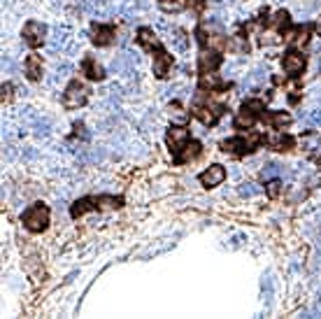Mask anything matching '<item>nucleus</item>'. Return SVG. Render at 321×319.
<instances>
[{
	"instance_id": "nucleus-1",
	"label": "nucleus",
	"mask_w": 321,
	"mask_h": 319,
	"mask_svg": "<svg viewBox=\"0 0 321 319\" xmlns=\"http://www.w3.org/2000/svg\"><path fill=\"white\" fill-rule=\"evenodd\" d=\"M223 110H226V107H223L221 103L207 100V98H203V96H198V98H196V103H193V114H196V117H198L205 126H214V124L221 119Z\"/></svg>"
},
{
	"instance_id": "nucleus-2",
	"label": "nucleus",
	"mask_w": 321,
	"mask_h": 319,
	"mask_svg": "<svg viewBox=\"0 0 321 319\" xmlns=\"http://www.w3.org/2000/svg\"><path fill=\"white\" fill-rule=\"evenodd\" d=\"M21 221L28 231L40 233V231H45L47 224H49V207H47L45 203H35V205H31L26 212H23Z\"/></svg>"
},
{
	"instance_id": "nucleus-3",
	"label": "nucleus",
	"mask_w": 321,
	"mask_h": 319,
	"mask_svg": "<svg viewBox=\"0 0 321 319\" xmlns=\"http://www.w3.org/2000/svg\"><path fill=\"white\" fill-rule=\"evenodd\" d=\"M263 110H266V103H263V100H247L245 105L240 107V112H237V117H235V126L237 128H249V126L256 122L259 112H263Z\"/></svg>"
},
{
	"instance_id": "nucleus-4",
	"label": "nucleus",
	"mask_w": 321,
	"mask_h": 319,
	"mask_svg": "<svg viewBox=\"0 0 321 319\" xmlns=\"http://www.w3.org/2000/svg\"><path fill=\"white\" fill-rule=\"evenodd\" d=\"M259 142H261V135L252 133L249 137L240 135V137H233V140H226V142H221V149L230 154H247V152H252Z\"/></svg>"
},
{
	"instance_id": "nucleus-5",
	"label": "nucleus",
	"mask_w": 321,
	"mask_h": 319,
	"mask_svg": "<svg viewBox=\"0 0 321 319\" xmlns=\"http://www.w3.org/2000/svg\"><path fill=\"white\" fill-rule=\"evenodd\" d=\"M86 98H89V91H86L84 84L72 82L68 89H65V93H63V105L68 107V110H77V107L84 105Z\"/></svg>"
},
{
	"instance_id": "nucleus-6",
	"label": "nucleus",
	"mask_w": 321,
	"mask_h": 319,
	"mask_svg": "<svg viewBox=\"0 0 321 319\" xmlns=\"http://www.w3.org/2000/svg\"><path fill=\"white\" fill-rule=\"evenodd\" d=\"M47 35V26L40 21H28L23 26V42L28 47H40Z\"/></svg>"
},
{
	"instance_id": "nucleus-7",
	"label": "nucleus",
	"mask_w": 321,
	"mask_h": 319,
	"mask_svg": "<svg viewBox=\"0 0 321 319\" xmlns=\"http://www.w3.org/2000/svg\"><path fill=\"white\" fill-rule=\"evenodd\" d=\"M200 184L203 187H207V189H212V187H219V184L226 180V168L219 166V163H214V166H210L205 170V173H200Z\"/></svg>"
},
{
	"instance_id": "nucleus-8",
	"label": "nucleus",
	"mask_w": 321,
	"mask_h": 319,
	"mask_svg": "<svg viewBox=\"0 0 321 319\" xmlns=\"http://www.w3.org/2000/svg\"><path fill=\"white\" fill-rule=\"evenodd\" d=\"M189 142V128L186 126H170L168 128V147L175 154L184 149V144Z\"/></svg>"
},
{
	"instance_id": "nucleus-9",
	"label": "nucleus",
	"mask_w": 321,
	"mask_h": 319,
	"mask_svg": "<svg viewBox=\"0 0 321 319\" xmlns=\"http://www.w3.org/2000/svg\"><path fill=\"white\" fill-rule=\"evenodd\" d=\"M282 65H284V72H286V75H303V70H305L307 61H305V56H303V54L289 52L286 56H284Z\"/></svg>"
},
{
	"instance_id": "nucleus-10",
	"label": "nucleus",
	"mask_w": 321,
	"mask_h": 319,
	"mask_svg": "<svg viewBox=\"0 0 321 319\" xmlns=\"http://www.w3.org/2000/svg\"><path fill=\"white\" fill-rule=\"evenodd\" d=\"M93 45H98V47H107V45H112V40L116 38V31H114V26H103V23H93Z\"/></svg>"
},
{
	"instance_id": "nucleus-11",
	"label": "nucleus",
	"mask_w": 321,
	"mask_h": 319,
	"mask_svg": "<svg viewBox=\"0 0 321 319\" xmlns=\"http://www.w3.org/2000/svg\"><path fill=\"white\" fill-rule=\"evenodd\" d=\"M170 68H172V56L163 49H156V56H154V75L159 79H165L170 75Z\"/></svg>"
},
{
	"instance_id": "nucleus-12",
	"label": "nucleus",
	"mask_w": 321,
	"mask_h": 319,
	"mask_svg": "<svg viewBox=\"0 0 321 319\" xmlns=\"http://www.w3.org/2000/svg\"><path fill=\"white\" fill-rule=\"evenodd\" d=\"M284 40H286L291 47H303L307 40H310V26H296V28H291V31L284 35Z\"/></svg>"
},
{
	"instance_id": "nucleus-13",
	"label": "nucleus",
	"mask_w": 321,
	"mask_h": 319,
	"mask_svg": "<svg viewBox=\"0 0 321 319\" xmlns=\"http://www.w3.org/2000/svg\"><path fill=\"white\" fill-rule=\"evenodd\" d=\"M219 63H221V59H219V56H216L214 52H203L198 56L200 75H205V72H214V70L219 68Z\"/></svg>"
},
{
	"instance_id": "nucleus-14",
	"label": "nucleus",
	"mask_w": 321,
	"mask_h": 319,
	"mask_svg": "<svg viewBox=\"0 0 321 319\" xmlns=\"http://www.w3.org/2000/svg\"><path fill=\"white\" fill-rule=\"evenodd\" d=\"M198 154H200V142L198 140H191V142L184 144V152H179L175 156V163H186V161L196 159Z\"/></svg>"
},
{
	"instance_id": "nucleus-15",
	"label": "nucleus",
	"mask_w": 321,
	"mask_h": 319,
	"mask_svg": "<svg viewBox=\"0 0 321 319\" xmlns=\"http://www.w3.org/2000/svg\"><path fill=\"white\" fill-rule=\"evenodd\" d=\"M89 210H98V198H82V200H77L70 212H72V217H82Z\"/></svg>"
},
{
	"instance_id": "nucleus-16",
	"label": "nucleus",
	"mask_w": 321,
	"mask_h": 319,
	"mask_svg": "<svg viewBox=\"0 0 321 319\" xmlns=\"http://www.w3.org/2000/svg\"><path fill=\"white\" fill-rule=\"evenodd\" d=\"M26 75H28V79H33V82L42 77V61H40V56L33 54V56L26 59Z\"/></svg>"
},
{
	"instance_id": "nucleus-17",
	"label": "nucleus",
	"mask_w": 321,
	"mask_h": 319,
	"mask_svg": "<svg viewBox=\"0 0 321 319\" xmlns=\"http://www.w3.org/2000/svg\"><path fill=\"white\" fill-rule=\"evenodd\" d=\"M138 40H140V45L147 47V49H160V42H159V38L154 35L152 28H140Z\"/></svg>"
},
{
	"instance_id": "nucleus-18",
	"label": "nucleus",
	"mask_w": 321,
	"mask_h": 319,
	"mask_svg": "<svg viewBox=\"0 0 321 319\" xmlns=\"http://www.w3.org/2000/svg\"><path fill=\"white\" fill-rule=\"evenodd\" d=\"M266 122L272 126V128H284L291 124V117L286 112H272V114H266Z\"/></svg>"
},
{
	"instance_id": "nucleus-19",
	"label": "nucleus",
	"mask_w": 321,
	"mask_h": 319,
	"mask_svg": "<svg viewBox=\"0 0 321 319\" xmlns=\"http://www.w3.org/2000/svg\"><path fill=\"white\" fill-rule=\"evenodd\" d=\"M186 5H189V0H159V7L163 12H170V14L186 9Z\"/></svg>"
},
{
	"instance_id": "nucleus-20",
	"label": "nucleus",
	"mask_w": 321,
	"mask_h": 319,
	"mask_svg": "<svg viewBox=\"0 0 321 319\" xmlns=\"http://www.w3.org/2000/svg\"><path fill=\"white\" fill-rule=\"evenodd\" d=\"M84 72H86V77H89V79H103V77H105L103 65H98L93 59H86V61H84Z\"/></svg>"
},
{
	"instance_id": "nucleus-21",
	"label": "nucleus",
	"mask_w": 321,
	"mask_h": 319,
	"mask_svg": "<svg viewBox=\"0 0 321 319\" xmlns=\"http://www.w3.org/2000/svg\"><path fill=\"white\" fill-rule=\"evenodd\" d=\"M268 144H270L272 149H277V152H284V149H289L291 144H293V137H289V135H272V137H268Z\"/></svg>"
},
{
	"instance_id": "nucleus-22",
	"label": "nucleus",
	"mask_w": 321,
	"mask_h": 319,
	"mask_svg": "<svg viewBox=\"0 0 321 319\" xmlns=\"http://www.w3.org/2000/svg\"><path fill=\"white\" fill-rule=\"evenodd\" d=\"M228 89V84H223L219 82L216 77L212 75V72H205V75H200V89Z\"/></svg>"
},
{
	"instance_id": "nucleus-23",
	"label": "nucleus",
	"mask_w": 321,
	"mask_h": 319,
	"mask_svg": "<svg viewBox=\"0 0 321 319\" xmlns=\"http://www.w3.org/2000/svg\"><path fill=\"white\" fill-rule=\"evenodd\" d=\"M228 52H235V54H247L249 52V42H247L242 35H235V38L228 40Z\"/></svg>"
},
{
	"instance_id": "nucleus-24",
	"label": "nucleus",
	"mask_w": 321,
	"mask_h": 319,
	"mask_svg": "<svg viewBox=\"0 0 321 319\" xmlns=\"http://www.w3.org/2000/svg\"><path fill=\"white\" fill-rule=\"evenodd\" d=\"M172 35H175V38H172V42H175L177 49H179V52H186V49H189V38H186V33L179 31V28H175V31H172Z\"/></svg>"
},
{
	"instance_id": "nucleus-25",
	"label": "nucleus",
	"mask_w": 321,
	"mask_h": 319,
	"mask_svg": "<svg viewBox=\"0 0 321 319\" xmlns=\"http://www.w3.org/2000/svg\"><path fill=\"white\" fill-rule=\"evenodd\" d=\"M63 42H65V31L56 28V31H54V40L49 42V49H52V52H58L63 47Z\"/></svg>"
},
{
	"instance_id": "nucleus-26",
	"label": "nucleus",
	"mask_w": 321,
	"mask_h": 319,
	"mask_svg": "<svg viewBox=\"0 0 321 319\" xmlns=\"http://www.w3.org/2000/svg\"><path fill=\"white\" fill-rule=\"evenodd\" d=\"M266 75H268V70H266V68H256V70L252 72V75H249V77L245 79V84H249V86H252V84H259L261 79H266Z\"/></svg>"
},
{
	"instance_id": "nucleus-27",
	"label": "nucleus",
	"mask_w": 321,
	"mask_h": 319,
	"mask_svg": "<svg viewBox=\"0 0 321 319\" xmlns=\"http://www.w3.org/2000/svg\"><path fill=\"white\" fill-rule=\"evenodd\" d=\"M279 42V33L275 28H270L268 33H263V38H261V45H277Z\"/></svg>"
},
{
	"instance_id": "nucleus-28",
	"label": "nucleus",
	"mask_w": 321,
	"mask_h": 319,
	"mask_svg": "<svg viewBox=\"0 0 321 319\" xmlns=\"http://www.w3.org/2000/svg\"><path fill=\"white\" fill-rule=\"evenodd\" d=\"M237 191H240V196H256V193H259V187H256V184H240V189H237Z\"/></svg>"
},
{
	"instance_id": "nucleus-29",
	"label": "nucleus",
	"mask_w": 321,
	"mask_h": 319,
	"mask_svg": "<svg viewBox=\"0 0 321 319\" xmlns=\"http://www.w3.org/2000/svg\"><path fill=\"white\" fill-rule=\"evenodd\" d=\"M279 191H282V182H279V180L268 182V196H270V198H277V196H279Z\"/></svg>"
},
{
	"instance_id": "nucleus-30",
	"label": "nucleus",
	"mask_w": 321,
	"mask_h": 319,
	"mask_svg": "<svg viewBox=\"0 0 321 319\" xmlns=\"http://www.w3.org/2000/svg\"><path fill=\"white\" fill-rule=\"evenodd\" d=\"M277 173H284V168L277 166V163H266V168H263V177H272V175H277Z\"/></svg>"
},
{
	"instance_id": "nucleus-31",
	"label": "nucleus",
	"mask_w": 321,
	"mask_h": 319,
	"mask_svg": "<svg viewBox=\"0 0 321 319\" xmlns=\"http://www.w3.org/2000/svg\"><path fill=\"white\" fill-rule=\"evenodd\" d=\"M305 122L312 124V126H321V110H314V112L305 114Z\"/></svg>"
},
{
	"instance_id": "nucleus-32",
	"label": "nucleus",
	"mask_w": 321,
	"mask_h": 319,
	"mask_svg": "<svg viewBox=\"0 0 321 319\" xmlns=\"http://www.w3.org/2000/svg\"><path fill=\"white\" fill-rule=\"evenodd\" d=\"M47 133H49V122L47 119L35 124V135H47Z\"/></svg>"
},
{
	"instance_id": "nucleus-33",
	"label": "nucleus",
	"mask_w": 321,
	"mask_h": 319,
	"mask_svg": "<svg viewBox=\"0 0 321 319\" xmlns=\"http://www.w3.org/2000/svg\"><path fill=\"white\" fill-rule=\"evenodd\" d=\"M68 72H72V65L70 63H63L56 68V77H68Z\"/></svg>"
},
{
	"instance_id": "nucleus-34",
	"label": "nucleus",
	"mask_w": 321,
	"mask_h": 319,
	"mask_svg": "<svg viewBox=\"0 0 321 319\" xmlns=\"http://www.w3.org/2000/svg\"><path fill=\"white\" fill-rule=\"evenodd\" d=\"M12 96V84H2V100H7Z\"/></svg>"
},
{
	"instance_id": "nucleus-35",
	"label": "nucleus",
	"mask_w": 321,
	"mask_h": 319,
	"mask_svg": "<svg viewBox=\"0 0 321 319\" xmlns=\"http://www.w3.org/2000/svg\"><path fill=\"white\" fill-rule=\"evenodd\" d=\"M314 28H317V33H319V35H321V16H319V19H317V23H314Z\"/></svg>"
}]
</instances>
